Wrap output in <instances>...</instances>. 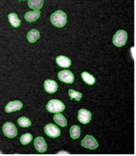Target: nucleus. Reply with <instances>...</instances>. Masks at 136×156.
Wrapping results in <instances>:
<instances>
[{
  "instance_id": "f3484780",
  "label": "nucleus",
  "mask_w": 136,
  "mask_h": 156,
  "mask_svg": "<svg viewBox=\"0 0 136 156\" xmlns=\"http://www.w3.org/2000/svg\"><path fill=\"white\" fill-rule=\"evenodd\" d=\"M8 18L12 26L14 27H18L21 24V20L18 18L16 13H10L8 15Z\"/></svg>"
},
{
  "instance_id": "423d86ee",
  "label": "nucleus",
  "mask_w": 136,
  "mask_h": 156,
  "mask_svg": "<svg viewBox=\"0 0 136 156\" xmlns=\"http://www.w3.org/2000/svg\"><path fill=\"white\" fill-rule=\"evenodd\" d=\"M44 131L46 135L52 138H57L61 134L59 128L54 124H49L44 127Z\"/></svg>"
},
{
  "instance_id": "39448f33",
  "label": "nucleus",
  "mask_w": 136,
  "mask_h": 156,
  "mask_svg": "<svg viewBox=\"0 0 136 156\" xmlns=\"http://www.w3.org/2000/svg\"><path fill=\"white\" fill-rule=\"evenodd\" d=\"M60 80L67 84H72L75 80V77L72 73L69 70H63L60 72L58 74Z\"/></svg>"
},
{
  "instance_id": "6e6552de",
  "label": "nucleus",
  "mask_w": 136,
  "mask_h": 156,
  "mask_svg": "<svg viewBox=\"0 0 136 156\" xmlns=\"http://www.w3.org/2000/svg\"><path fill=\"white\" fill-rule=\"evenodd\" d=\"M91 116L92 114L90 112L85 109H81L78 112V119L82 124H86L91 120Z\"/></svg>"
},
{
  "instance_id": "9d476101",
  "label": "nucleus",
  "mask_w": 136,
  "mask_h": 156,
  "mask_svg": "<svg viewBox=\"0 0 136 156\" xmlns=\"http://www.w3.org/2000/svg\"><path fill=\"white\" fill-rule=\"evenodd\" d=\"M44 87L48 93L53 94L58 90V86L54 80H47L44 82Z\"/></svg>"
},
{
  "instance_id": "6ab92c4d",
  "label": "nucleus",
  "mask_w": 136,
  "mask_h": 156,
  "mask_svg": "<svg viewBox=\"0 0 136 156\" xmlns=\"http://www.w3.org/2000/svg\"><path fill=\"white\" fill-rule=\"evenodd\" d=\"M70 133L72 139H78L80 136V128L77 125L72 126L70 129Z\"/></svg>"
},
{
  "instance_id": "f8f14e48",
  "label": "nucleus",
  "mask_w": 136,
  "mask_h": 156,
  "mask_svg": "<svg viewBox=\"0 0 136 156\" xmlns=\"http://www.w3.org/2000/svg\"><path fill=\"white\" fill-rule=\"evenodd\" d=\"M56 63L62 68H68L71 65V61L69 58L64 56H59L56 58Z\"/></svg>"
},
{
  "instance_id": "f03ea898",
  "label": "nucleus",
  "mask_w": 136,
  "mask_h": 156,
  "mask_svg": "<svg viewBox=\"0 0 136 156\" xmlns=\"http://www.w3.org/2000/svg\"><path fill=\"white\" fill-rule=\"evenodd\" d=\"M46 109L51 113H59L62 112L65 108V105L62 101L58 99H51L46 105Z\"/></svg>"
},
{
  "instance_id": "dca6fc26",
  "label": "nucleus",
  "mask_w": 136,
  "mask_h": 156,
  "mask_svg": "<svg viewBox=\"0 0 136 156\" xmlns=\"http://www.w3.org/2000/svg\"><path fill=\"white\" fill-rule=\"evenodd\" d=\"M81 77L83 80L86 84L89 85H92L96 83V79L94 76L90 74L89 73L84 72L81 74Z\"/></svg>"
},
{
  "instance_id": "ddd939ff",
  "label": "nucleus",
  "mask_w": 136,
  "mask_h": 156,
  "mask_svg": "<svg viewBox=\"0 0 136 156\" xmlns=\"http://www.w3.org/2000/svg\"><path fill=\"white\" fill-rule=\"evenodd\" d=\"M40 16V12L39 10L30 11L26 13L24 19L29 22H33L38 19Z\"/></svg>"
},
{
  "instance_id": "2eb2a0df",
  "label": "nucleus",
  "mask_w": 136,
  "mask_h": 156,
  "mask_svg": "<svg viewBox=\"0 0 136 156\" xmlns=\"http://www.w3.org/2000/svg\"><path fill=\"white\" fill-rule=\"evenodd\" d=\"M40 37V33L36 30H30L27 35V39L31 43H35Z\"/></svg>"
},
{
  "instance_id": "393cba45",
  "label": "nucleus",
  "mask_w": 136,
  "mask_h": 156,
  "mask_svg": "<svg viewBox=\"0 0 136 156\" xmlns=\"http://www.w3.org/2000/svg\"><path fill=\"white\" fill-rule=\"evenodd\" d=\"M19 1H25V0H19Z\"/></svg>"
},
{
  "instance_id": "a211bd4d",
  "label": "nucleus",
  "mask_w": 136,
  "mask_h": 156,
  "mask_svg": "<svg viewBox=\"0 0 136 156\" xmlns=\"http://www.w3.org/2000/svg\"><path fill=\"white\" fill-rule=\"evenodd\" d=\"M43 4V0H29V7L35 10H39L42 8Z\"/></svg>"
},
{
  "instance_id": "4468645a",
  "label": "nucleus",
  "mask_w": 136,
  "mask_h": 156,
  "mask_svg": "<svg viewBox=\"0 0 136 156\" xmlns=\"http://www.w3.org/2000/svg\"><path fill=\"white\" fill-rule=\"evenodd\" d=\"M53 119L58 125L62 127H64L67 125V120L62 114L57 113V114L54 116Z\"/></svg>"
},
{
  "instance_id": "aec40b11",
  "label": "nucleus",
  "mask_w": 136,
  "mask_h": 156,
  "mask_svg": "<svg viewBox=\"0 0 136 156\" xmlns=\"http://www.w3.org/2000/svg\"><path fill=\"white\" fill-rule=\"evenodd\" d=\"M18 124L20 126L22 127H28L29 126H31V122L29 118L25 117H22L19 118L17 120Z\"/></svg>"
},
{
  "instance_id": "0eeeda50",
  "label": "nucleus",
  "mask_w": 136,
  "mask_h": 156,
  "mask_svg": "<svg viewBox=\"0 0 136 156\" xmlns=\"http://www.w3.org/2000/svg\"><path fill=\"white\" fill-rule=\"evenodd\" d=\"M81 145L86 148L94 149L98 147V144L94 137L90 135H86L81 141Z\"/></svg>"
},
{
  "instance_id": "7ed1b4c3",
  "label": "nucleus",
  "mask_w": 136,
  "mask_h": 156,
  "mask_svg": "<svg viewBox=\"0 0 136 156\" xmlns=\"http://www.w3.org/2000/svg\"><path fill=\"white\" fill-rule=\"evenodd\" d=\"M128 38V35L125 30H118L113 36L112 42L115 45L120 48L125 45Z\"/></svg>"
},
{
  "instance_id": "1a4fd4ad",
  "label": "nucleus",
  "mask_w": 136,
  "mask_h": 156,
  "mask_svg": "<svg viewBox=\"0 0 136 156\" xmlns=\"http://www.w3.org/2000/svg\"><path fill=\"white\" fill-rule=\"evenodd\" d=\"M22 107L23 104L21 101H12L6 106L5 110L6 112H11L19 111Z\"/></svg>"
},
{
  "instance_id": "412c9836",
  "label": "nucleus",
  "mask_w": 136,
  "mask_h": 156,
  "mask_svg": "<svg viewBox=\"0 0 136 156\" xmlns=\"http://www.w3.org/2000/svg\"><path fill=\"white\" fill-rule=\"evenodd\" d=\"M32 138V136L31 135V134L29 133H25L21 136L20 138V141L22 144L27 145L29 143H31Z\"/></svg>"
},
{
  "instance_id": "20e7f679",
  "label": "nucleus",
  "mask_w": 136,
  "mask_h": 156,
  "mask_svg": "<svg viewBox=\"0 0 136 156\" xmlns=\"http://www.w3.org/2000/svg\"><path fill=\"white\" fill-rule=\"evenodd\" d=\"M3 131L6 137L12 138L17 135V129L15 125L10 122H7L3 126Z\"/></svg>"
},
{
  "instance_id": "b1692460",
  "label": "nucleus",
  "mask_w": 136,
  "mask_h": 156,
  "mask_svg": "<svg viewBox=\"0 0 136 156\" xmlns=\"http://www.w3.org/2000/svg\"><path fill=\"white\" fill-rule=\"evenodd\" d=\"M0 154H2V152H1V151H0Z\"/></svg>"
},
{
  "instance_id": "5701e85b",
  "label": "nucleus",
  "mask_w": 136,
  "mask_h": 156,
  "mask_svg": "<svg viewBox=\"0 0 136 156\" xmlns=\"http://www.w3.org/2000/svg\"><path fill=\"white\" fill-rule=\"evenodd\" d=\"M58 154H69V153L67 151H61L58 152Z\"/></svg>"
},
{
  "instance_id": "9b49d317",
  "label": "nucleus",
  "mask_w": 136,
  "mask_h": 156,
  "mask_svg": "<svg viewBox=\"0 0 136 156\" xmlns=\"http://www.w3.org/2000/svg\"><path fill=\"white\" fill-rule=\"evenodd\" d=\"M35 146L39 152H44L47 150V145L44 138L42 137H37L35 140Z\"/></svg>"
},
{
  "instance_id": "4be33fe9",
  "label": "nucleus",
  "mask_w": 136,
  "mask_h": 156,
  "mask_svg": "<svg viewBox=\"0 0 136 156\" xmlns=\"http://www.w3.org/2000/svg\"><path fill=\"white\" fill-rule=\"evenodd\" d=\"M69 95L70 97V99H72L75 98L77 101H80L81 97H83L82 94L78 91H75L72 89L69 90Z\"/></svg>"
},
{
  "instance_id": "f257e3e1",
  "label": "nucleus",
  "mask_w": 136,
  "mask_h": 156,
  "mask_svg": "<svg viewBox=\"0 0 136 156\" xmlns=\"http://www.w3.org/2000/svg\"><path fill=\"white\" fill-rule=\"evenodd\" d=\"M50 20L53 25L58 27H63L67 22V16L64 12L58 10L52 14Z\"/></svg>"
}]
</instances>
